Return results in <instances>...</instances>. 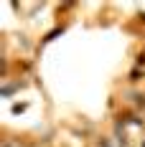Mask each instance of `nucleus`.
Here are the masks:
<instances>
[{
	"mask_svg": "<svg viewBox=\"0 0 145 147\" xmlns=\"http://www.w3.org/2000/svg\"><path fill=\"white\" fill-rule=\"evenodd\" d=\"M0 147H26V145H20L18 140H13V137H5L3 142H0Z\"/></svg>",
	"mask_w": 145,
	"mask_h": 147,
	"instance_id": "1",
	"label": "nucleus"
}]
</instances>
